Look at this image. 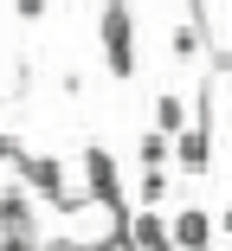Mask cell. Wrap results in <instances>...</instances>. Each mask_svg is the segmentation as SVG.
I'll list each match as a JSON object with an SVG mask.
<instances>
[{
  "label": "cell",
  "mask_w": 232,
  "mask_h": 251,
  "mask_svg": "<svg viewBox=\"0 0 232 251\" xmlns=\"http://www.w3.org/2000/svg\"><path fill=\"white\" fill-rule=\"evenodd\" d=\"M97 26H103V52H110V65H116V77H129L135 71V20H129V7L123 0H103V13H97Z\"/></svg>",
  "instance_id": "1"
},
{
  "label": "cell",
  "mask_w": 232,
  "mask_h": 251,
  "mask_svg": "<svg viewBox=\"0 0 232 251\" xmlns=\"http://www.w3.org/2000/svg\"><path fill=\"white\" fill-rule=\"evenodd\" d=\"M174 161L187 168V174H206V161H213V129H206V103H200V123H194V129H180V135H174Z\"/></svg>",
  "instance_id": "2"
},
{
  "label": "cell",
  "mask_w": 232,
  "mask_h": 251,
  "mask_svg": "<svg viewBox=\"0 0 232 251\" xmlns=\"http://www.w3.org/2000/svg\"><path fill=\"white\" fill-rule=\"evenodd\" d=\"M168 232H174V251H206V245H213V219H206L200 206L174 213V226H168Z\"/></svg>",
  "instance_id": "3"
},
{
  "label": "cell",
  "mask_w": 232,
  "mask_h": 251,
  "mask_svg": "<svg viewBox=\"0 0 232 251\" xmlns=\"http://www.w3.org/2000/svg\"><path fill=\"white\" fill-rule=\"evenodd\" d=\"M129 238H135V251H174V232H168L161 213H142V219L129 226Z\"/></svg>",
  "instance_id": "4"
},
{
  "label": "cell",
  "mask_w": 232,
  "mask_h": 251,
  "mask_svg": "<svg viewBox=\"0 0 232 251\" xmlns=\"http://www.w3.org/2000/svg\"><path fill=\"white\" fill-rule=\"evenodd\" d=\"M0 232H32V200H26L20 187L0 193Z\"/></svg>",
  "instance_id": "5"
},
{
  "label": "cell",
  "mask_w": 232,
  "mask_h": 251,
  "mask_svg": "<svg viewBox=\"0 0 232 251\" xmlns=\"http://www.w3.org/2000/svg\"><path fill=\"white\" fill-rule=\"evenodd\" d=\"M84 174H90V200H116V168H110L103 148H90V155H84Z\"/></svg>",
  "instance_id": "6"
},
{
  "label": "cell",
  "mask_w": 232,
  "mask_h": 251,
  "mask_svg": "<svg viewBox=\"0 0 232 251\" xmlns=\"http://www.w3.org/2000/svg\"><path fill=\"white\" fill-rule=\"evenodd\" d=\"M155 129H161V135H180V129H187V103H180L174 90L155 97Z\"/></svg>",
  "instance_id": "7"
},
{
  "label": "cell",
  "mask_w": 232,
  "mask_h": 251,
  "mask_svg": "<svg viewBox=\"0 0 232 251\" xmlns=\"http://www.w3.org/2000/svg\"><path fill=\"white\" fill-rule=\"evenodd\" d=\"M200 45H206V32H200V20H187V26H174L168 52H174V58H200Z\"/></svg>",
  "instance_id": "8"
},
{
  "label": "cell",
  "mask_w": 232,
  "mask_h": 251,
  "mask_svg": "<svg viewBox=\"0 0 232 251\" xmlns=\"http://www.w3.org/2000/svg\"><path fill=\"white\" fill-rule=\"evenodd\" d=\"M168 155H174V135H161V129H149V135H142V168H161Z\"/></svg>",
  "instance_id": "9"
},
{
  "label": "cell",
  "mask_w": 232,
  "mask_h": 251,
  "mask_svg": "<svg viewBox=\"0 0 232 251\" xmlns=\"http://www.w3.org/2000/svg\"><path fill=\"white\" fill-rule=\"evenodd\" d=\"M135 193H142V206H161V200H168V174H161V168H142Z\"/></svg>",
  "instance_id": "10"
},
{
  "label": "cell",
  "mask_w": 232,
  "mask_h": 251,
  "mask_svg": "<svg viewBox=\"0 0 232 251\" xmlns=\"http://www.w3.org/2000/svg\"><path fill=\"white\" fill-rule=\"evenodd\" d=\"M0 251H45L39 232H0Z\"/></svg>",
  "instance_id": "11"
},
{
  "label": "cell",
  "mask_w": 232,
  "mask_h": 251,
  "mask_svg": "<svg viewBox=\"0 0 232 251\" xmlns=\"http://www.w3.org/2000/svg\"><path fill=\"white\" fill-rule=\"evenodd\" d=\"M219 226H226V238H232V206H226V219H219Z\"/></svg>",
  "instance_id": "12"
}]
</instances>
